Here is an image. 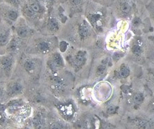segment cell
I'll use <instances>...</instances> for the list:
<instances>
[{"instance_id":"obj_1","label":"cell","mask_w":154,"mask_h":129,"mask_svg":"<svg viewBox=\"0 0 154 129\" xmlns=\"http://www.w3.org/2000/svg\"><path fill=\"white\" fill-rule=\"evenodd\" d=\"M0 16L8 25H14L20 18L19 8L4 3L0 5Z\"/></svg>"},{"instance_id":"obj_2","label":"cell","mask_w":154,"mask_h":129,"mask_svg":"<svg viewBox=\"0 0 154 129\" xmlns=\"http://www.w3.org/2000/svg\"><path fill=\"white\" fill-rule=\"evenodd\" d=\"M114 11L117 16L122 18H127L133 12V6L131 0H114Z\"/></svg>"},{"instance_id":"obj_3","label":"cell","mask_w":154,"mask_h":129,"mask_svg":"<svg viewBox=\"0 0 154 129\" xmlns=\"http://www.w3.org/2000/svg\"><path fill=\"white\" fill-rule=\"evenodd\" d=\"M15 32H16L17 36L20 38H27L32 34L33 29L25 23H21L17 25L15 28Z\"/></svg>"},{"instance_id":"obj_4","label":"cell","mask_w":154,"mask_h":129,"mask_svg":"<svg viewBox=\"0 0 154 129\" xmlns=\"http://www.w3.org/2000/svg\"><path fill=\"white\" fill-rule=\"evenodd\" d=\"M87 0H65V3L72 12H81Z\"/></svg>"},{"instance_id":"obj_5","label":"cell","mask_w":154,"mask_h":129,"mask_svg":"<svg viewBox=\"0 0 154 129\" xmlns=\"http://www.w3.org/2000/svg\"><path fill=\"white\" fill-rule=\"evenodd\" d=\"M14 60L11 57H4L0 60V69L5 74L11 73L13 68Z\"/></svg>"},{"instance_id":"obj_6","label":"cell","mask_w":154,"mask_h":129,"mask_svg":"<svg viewBox=\"0 0 154 129\" xmlns=\"http://www.w3.org/2000/svg\"><path fill=\"white\" fill-rule=\"evenodd\" d=\"M46 27L50 31L57 32L60 27V23L57 17L54 16H49L46 22Z\"/></svg>"},{"instance_id":"obj_7","label":"cell","mask_w":154,"mask_h":129,"mask_svg":"<svg viewBox=\"0 0 154 129\" xmlns=\"http://www.w3.org/2000/svg\"><path fill=\"white\" fill-rule=\"evenodd\" d=\"M23 87L22 84L19 82H14L8 87V94L11 97L18 95L23 92Z\"/></svg>"},{"instance_id":"obj_8","label":"cell","mask_w":154,"mask_h":129,"mask_svg":"<svg viewBox=\"0 0 154 129\" xmlns=\"http://www.w3.org/2000/svg\"><path fill=\"white\" fill-rule=\"evenodd\" d=\"M11 40V31L9 29L0 32V46L6 45Z\"/></svg>"},{"instance_id":"obj_9","label":"cell","mask_w":154,"mask_h":129,"mask_svg":"<svg viewBox=\"0 0 154 129\" xmlns=\"http://www.w3.org/2000/svg\"><path fill=\"white\" fill-rule=\"evenodd\" d=\"M36 48L38 50V51L40 52L41 53L46 54L50 51V46L47 41H41L36 44Z\"/></svg>"},{"instance_id":"obj_10","label":"cell","mask_w":154,"mask_h":129,"mask_svg":"<svg viewBox=\"0 0 154 129\" xmlns=\"http://www.w3.org/2000/svg\"><path fill=\"white\" fill-rule=\"evenodd\" d=\"M24 69H25V71L29 74H32L34 73L35 69H36V64H35L34 62L31 60H27L24 62L23 64Z\"/></svg>"},{"instance_id":"obj_11","label":"cell","mask_w":154,"mask_h":129,"mask_svg":"<svg viewBox=\"0 0 154 129\" xmlns=\"http://www.w3.org/2000/svg\"><path fill=\"white\" fill-rule=\"evenodd\" d=\"M51 65L54 67L61 66L63 65V59L61 58L60 54L58 53L53 54V57L51 60Z\"/></svg>"},{"instance_id":"obj_12","label":"cell","mask_w":154,"mask_h":129,"mask_svg":"<svg viewBox=\"0 0 154 129\" xmlns=\"http://www.w3.org/2000/svg\"><path fill=\"white\" fill-rule=\"evenodd\" d=\"M19 43L15 38H11L7 44V50L9 52H15L18 49Z\"/></svg>"},{"instance_id":"obj_13","label":"cell","mask_w":154,"mask_h":129,"mask_svg":"<svg viewBox=\"0 0 154 129\" xmlns=\"http://www.w3.org/2000/svg\"><path fill=\"white\" fill-rule=\"evenodd\" d=\"M85 61V54L83 52H80L77 54V55L74 58V64L76 66H81L84 64Z\"/></svg>"},{"instance_id":"obj_14","label":"cell","mask_w":154,"mask_h":129,"mask_svg":"<svg viewBox=\"0 0 154 129\" xmlns=\"http://www.w3.org/2000/svg\"><path fill=\"white\" fill-rule=\"evenodd\" d=\"M46 9L48 11L52 10L57 3V0H40Z\"/></svg>"},{"instance_id":"obj_15","label":"cell","mask_w":154,"mask_h":129,"mask_svg":"<svg viewBox=\"0 0 154 129\" xmlns=\"http://www.w3.org/2000/svg\"><path fill=\"white\" fill-rule=\"evenodd\" d=\"M4 3L8 4V5L14 6V7L20 8V4L23 0H3Z\"/></svg>"},{"instance_id":"obj_16","label":"cell","mask_w":154,"mask_h":129,"mask_svg":"<svg viewBox=\"0 0 154 129\" xmlns=\"http://www.w3.org/2000/svg\"><path fill=\"white\" fill-rule=\"evenodd\" d=\"M130 74V71L127 68H123L120 70V71L119 72V77L122 78H126Z\"/></svg>"},{"instance_id":"obj_17","label":"cell","mask_w":154,"mask_h":129,"mask_svg":"<svg viewBox=\"0 0 154 129\" xmlns=\"http://www.w3.org/2000/svg\"><path fill=\"white\" fill-rule=\"evenodd\" d=\"M94 2L97 4H100L103 6H109L112 3L114 0H92Z\"/></svg>"},{"instance_id":"obj_18","label":"cell","mask_w":154,"mask_h":129,"mask_svg":"<svg viewBox=\"0 0 154 129\" xmlns=\"http://www.w3.org/2000/svg\"><path fill=\"white\" fill-rule=\"evenodd\" d=\"M134 100L136 103H142L144 100V97H143L142 94H136L135 95V97H134Z\"/></svg>"},{"instance_id":"obj_19","label":"cell","mask_w":154,"mask_h":129,"mask_svg":"<svg viewBox=\"0 0 154 129\" xmlns=\"http://www.w3.org/2000/svg\"><path fill=\"white\" fill-rule=\"evenodd\" d=\"M132 52L135 54H140L142 52V48H141L139 45H135L132 48Z\"/></svg>"},{"instance_id":"obj_20","label":"cell","mask_w":154,"mask_h":129,"mask_svg":"<svg viewBox=\"0 0 154 129\" xmlns=\"http://www.w3.org/2000/svg\"><path fill=\"white\" fill-rule=\"evenodd\" d=\"M105 66L103 65H100L98 67V69H97V73L99 74V75H100V74L103 73V72L105 71Z\"/></svg>"},{"instance_id":"obj_21","label":"cell","mask_w":154,"mask_h":129,"mask_svg":"<svg viewBox=\"0 0 154 129\" xmlns=\"http://www.w3.org/2000/svg\"><path fill=\"white\" fill-rule=\"evenodd\" d=\"M5 121H6L5 117L3 115V114L0 112V125L2 124H4V122H5Z\"/></svg>"},{"instance_id":"obj_22","label":"cell","mask_w":154,"mask_h":129,"mask_svg":"<svg viewBox=\"0 0 154 129\" xmlns=\"http://www.w3.org/2000/svg\"><path fill=\"white\" fill-rule=\"evenodd\" d=\"M115 110H116V108H114V107L111 106V107H109L108 109H107V112H108V113H112V112H114Z\"/></svg>"},{"instance_id":"obj_23","label":"cell","mask_w":154,"mask_h":129,"mask_svg":"<svg viewBox=\"0 0 154 129\" xmlns=\"http://www.w3.org/2000/svg\"><path fill=\"white\" fill-rule=\"evenodd\" d=\"M2 94H3V89H2V87H0V97H2Z\"/></svg>"}]
</instances>
